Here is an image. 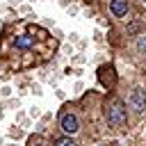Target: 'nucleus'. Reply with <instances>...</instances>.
Listing matches in <instances>:
<instances>
[{
	"instance_id": "obj_2",
	"label": "nucleus",
	"mask_w": 146,
	"mask_h": 146,
	"mask_svg": "<svg viewBox=\"0 0 146 146\" xmlns=\"http://www.w3.org/2000/svg\"><path fill=\"white\" fill-rule=\"evenodd\" d=\"M62 130H64V132H68V135H75V132L80 130L78 119H75L73 114H64V116H62Z\"/></svg>"
},
{
	"instance_id": "obj_4",
	"label": "nucleus",
	"mask_w": 146,
	"mask_h": 146,
	"mask_svg": "<svg viewBox=\"0 0 146 146\" xmlns=\"http://www.w3.org/2000/svg\"><path fill=\"white\" fill-rule=\"evenodd\" d=\"M144 103H146V94H144L141 89H135V91H132V105H135L137 110H141Z\"/></svg>"
},
{
	"instance_id": "obj_6",
	"label": "nucleus",
	"mask_w": 146,
	"mask_h": 146,
	"mask_svg": "<svg viewBox=\"0 0 146 146\" xmlns=\"http://www.w3.org/2000/svg\"><path fill=\"white\" fill-rule=\"evenodd\" d=\"M55 146H78V144H75L71 137H64V139H57V141H55Z\"/></svg>"
},
{
	"instance_id": "obj_3",
	"label": "nucleus",
	"mask_w": 146,
	"mask_h": 146,
	"mask_svg": "<svg viewBox=\"0 0 146 146\" xmlns=\"http://www.w3.org/2000/svg\"><path fill=\"white\" fill-rule=\"evenodd\" d=\"M128 0H112L110 2V9H112V14L114 16H125V11H128Z\"/></svg>"
},
{
	"instance_id": "obj_1",
	"label": "nucleus",
	"mask_w": 146,
	"mask_h": 146,
	"mask_svg": "<svg viewBox=\"0 0 146 146\" xmlns=\"http://www.w3.org/2000/svg\"><path fill=\"white\" fill-rule=\"evenodd\" d=\"M105 114H107V123L110 125H114V128H123L125 125V105L119 98H112L107 103Z\"/></svg>"
},
{
	"instance_id": "obj_5",
	"label": "nucleus",
	"mask_w": 146,
	"mask_h": 146,
	"mask_svg": "<svg viewBox=\"0 0 146 146\" xmlns=\"http://www.w3.org/2000/svg\"><path fill=\"white\" fill-rule=\"evenodd\" d=\"M32 46H34V39L32 36H18L16 39V48H23L25 50V48H32Z\"/></svg>"
}]
</instances>
